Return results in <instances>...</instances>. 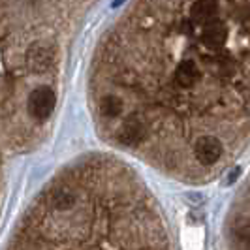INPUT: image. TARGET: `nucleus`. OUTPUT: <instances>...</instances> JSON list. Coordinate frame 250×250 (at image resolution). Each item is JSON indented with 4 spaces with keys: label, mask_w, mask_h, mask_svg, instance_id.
I'll use <instances>...</instances> for the list:
<instances>
[{
    "label": "nucleus",
    "mask_w": 250,
    "mask_h": 250,
    "mask_svg": "<svg viewBox=\"0 0 250 250\" xmlns=\"http://www.w3.org/2000/svg\"><path fill=\"white\" fill-rule=\"evenodd\" d=\"M57 105V96L51 87H38L28 96V113L36 121H47Z\"/></svg>",
    "instance_id": "1"
},
{
    "label": "nucleus",
    "mask_w": 250,
    "mask_h": 250,
    "mask_svg": "<svg viewBox=\"0 0 250 250\" xmlns=\"http://www.w3.org/2000/svg\"><path fill=\"white\" fill-rule=\"evenodd\" d=\"M194 154H196L198 162L211 166L222 156V143L214 136H201L194 145Z\"/></svg>",
    "instance_id": "2"
},
{
    "label": "nucleus",
    "mask_w": 250,
    "mask_h": 250,
    "mask_svg": "<svg viewBox=\"0 0 250 250\" xmlns=\"http://www.w3.org/2000/svg\"><path fill=\"white\" fill-rule=\"evenodd\" d=\"M143 138H145L143 121L139 119L138 115L128 117L123 123V126H121V130H119V141L125 143V145H138V143L143 141Z\"/></svg>",
    "instance_id": "3"
},
{
    "label": "nucleus",
    "mask_w": 250,
    "mask_h": 250,
    "mask_svg": "<svg viewBox=\"0 0 250 250\" xmlns=\"http://www.w3.org/2000/svg\"><path fill=\"white\" fill-rule=\"evenodd\" d=\"M228 38V30L222 23L218 21H209L205 28H203V43L209 47V49H218Z\"/></svg>",
    "instance_id": "4"
},
{
    "label": "nucleus",
    "mask_w": 250,
    "mask_h": 250,
    "mask_svg": "<svg viewBox=\"0 0 250 250\" xmlns=\"http://www.w3.org/2000/svg\"><path fill=\"white\" fill-rule=\"evenodd\" d=\"M200 77H201V72L194 61H183V62L177 66L175 79L181 87H194L200 81Z\"/></svg>",
    "instance_id": "5"
},
{
    "label": "nucleus",
    "mask_w": 250,
    "mask_h": 250,
    "mask_svg": "<svg viewBox=\"0 0 250 250\" xmlns=\"http://www.w3.org/2000/svg\"><path fill=\"white\" fill-rule=\"evenodd\" d=\"M49 49H45L42 45L32 47V49L28 51V57H26V62L30 66V70L36 72V74H43L49 68Z\"/></svg>",
    "instance_id": "6"
},
{
    "label": "nucleus",
    "mask_w": 250,
    "mask_h": 250,
    "mask_svg": "<svg viewBox=\"0 0 250 250\" xmlns=\"http://www.w3.org/2000/svg\"><path fill=\"white\" fill-rule=\"evenodd\" d=\"M192 15H194V19L198 23H201V25H207L209 21H213L214 15H216V4H214V0H200L192 8Z\"/></svg>",
    "instance_id": "7"
},
{
    "label": "nucleus",
    "mask_w": 250,
    "mask_h": 250,
    "mask_svg": "<svg viewBox=\"0 0 250 250\" xmlns=\"http://www.w3.org/2000/svg\"><path fill=\"white\" fill-rule=\"evenodd\" d=\"M100 111L104 117H119L121 113H123V102L121 98H117V96H104L100 102Z\"/></svg>",
    "instance_id": "8"
},
{
    "label": "nucleus",
    "mask_w": 250,
    "mask_h": 250,
    "mask_svg": "<svg viewBox=\"0 0 250 250\" xmlns=\"http://www.w3.org/2000/svg\"><path fill=\"white\" fill-rule=\"evenodd\" d=\"M75 203V198L72 194H68V192H57V196H55V205L59 207V209H70V207H74Z\"/></svg>",
    "instance_id": "9"
}]
</instances>
